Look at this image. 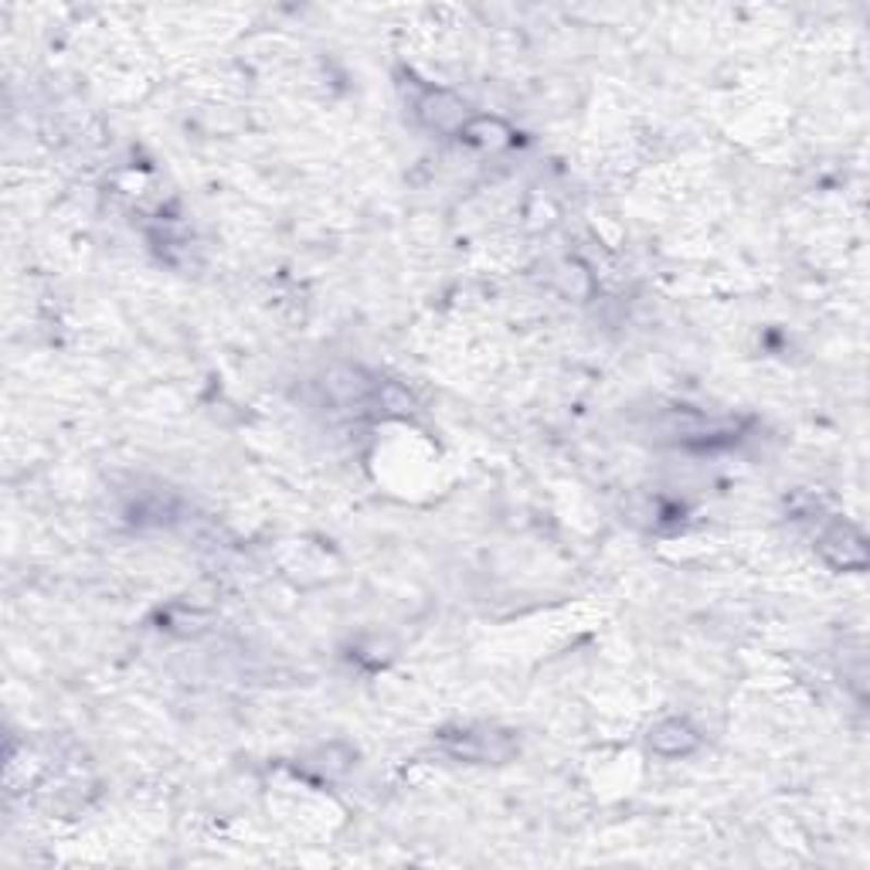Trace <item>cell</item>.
Instances as JSON below:
<instances>
[{
    "instance_id": "cell-1",
    "label": "cell",
    "mask_w": 870,
    "mask_h": 870,
    "mask_svg": "<svg viewBox=\"0 0 870 870\" xmlns=\"http://www.w3.org/2000/svg\"><path fill=\"white\" fill-rule=\"evenodd\" d=\"M439 745L463 762H507L517 751V742L507 732L497 727H456V732H442Z\"/></svg>"
},
{
    "instance_id": "cell-2",
    "label": "cell",
    "mask_w": 870,
    "mask_h": 870,
    "mask_svg": "<svg viewBox=\"0 0 870 870\" xmlns=\"http://www.w3.org/2000/svg\"><path fill=\"white\" fill-rule=\"evenodd\" d=\"M820 554L830 561L833 568H844V572H860L867 568V544H863V535L850 524H833L826 535L820 538Z\"/></svg>"
},
{
    "instance_id": "cell-3",
    "label": "cell",
    "mask_w": 870,
    "mask_h": 870,
    "mask_svg": "<svg viewBox=\"0 0 870 870\" xmlns=\"http://www.w3.org/2000/svg\"><path fill=\"white\" fill-rule=\"evenodd\" d=\"M418 112L432 130L442 133H459L466 126V106L449 93H426V99L418 102Z\"/></svg>"
},
{
    "instance_id": "cell-4",
    "label": "cell",
    "mask_w": 870,
    "mask_h": 870,
    "mask_svg": "<svg viewBox=\"0 0 870 870\" xmlns=\"http://www.w3.org/2000/svg\"><path fill=\"white\" fill-rule=\"evenodd\" d=\"M697 742H700V735L694 732V727H690L687 721H681V718H666V721H660V724L653 727V732H650V745H653V751L670 755V759H677V755L694 751Z\"/></svg>"
},
{
    "instance_id": "cell-5",
    "label": "cell",
    "mask_w": 870,
    "mask_h": 870,
    "mask_svg": "<svg viewBox=\"0 0 870 870\" xmlns=\"http://www.w3.org/2000/svg\"><path fill=\"white\" fill-rule=\"evenodd\" d=\"M323 388L330 391L336 402H344V405H360V402H368L375 395L371 381H364V375L357 368H333L327 375Z\"/></svg>"
},
{
    "instance_id": "cell-6",
    "label": "cell",
    "mask_w": 870,
    "mask_h": 870,
    "mask_svg": "<svg viewBox=\"0 0 870 870\" xmlns=\"http://www.w3.org/2000/svg\"><path fill=\"white\" fill-rule=\"evenodd\" d=\"M459 136L469 139V144H476V147H500V144H507V139H511V130L503 126L500 120H487V117H480V120H469V123L459 130Z\"/></svg>"
}]
</instances>
